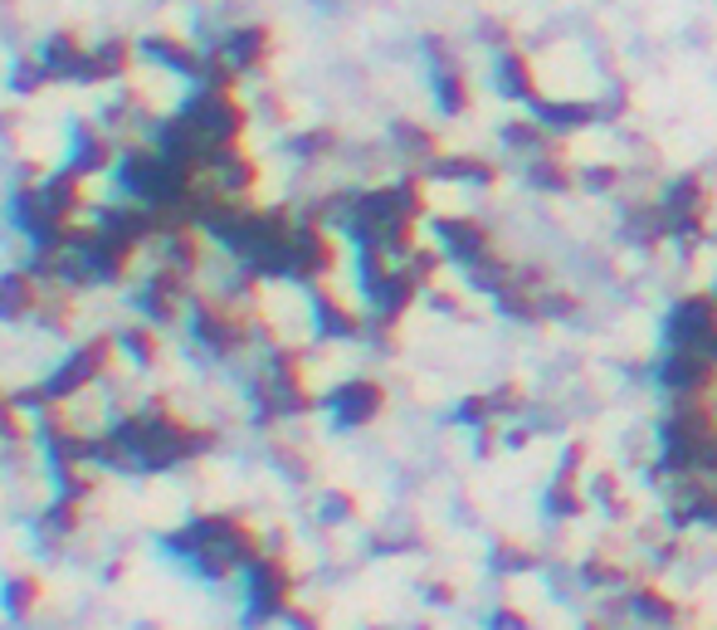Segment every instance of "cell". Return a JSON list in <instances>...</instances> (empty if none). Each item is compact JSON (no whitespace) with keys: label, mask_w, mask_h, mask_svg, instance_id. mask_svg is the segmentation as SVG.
<instances>
[{"label":"cell","mask_w":717,"mask_h":630,"mask_svg":"<svg viewBox=\"0 0 717 630\" xmlns=\"http://www.w3.org/2000/svg\"><path fill=\"white\" fill-rule=\"evenodd\" d=\"M717 337V298L713 289L708 294H688L674 303V313H669L664 323V347L669 352H703Z\"/></svg>","instance_id":"obj_1"},{"label":"cell","mask_w":717,"mask_h":630,"mask_svg":"<svg viewBox=\"0 0 717 630\" xmlns=\"http://www.w3.org/2000/svg\"><path fill=\"white\" fill-rule=\"evenodd\" d=\"M430 230H435V245L444 250V260H449L454 269H469V264L488 260V254L498 250L493 230H488L484 220H474V216H430Z\"/></svg>","instance_id":"obj_2"},{"label":"cell","mask_w":717,"mask_h":630,"mask_svg":"<svg viewBox=\"0 0 717 630\" xmlns=\"http://www.w3.org/2000/svg\"><path fill=\"white\" fill-rule=\"evenodd\" d=\"M654 381L669 391L674 401H703L717 391V362L703 352H664Z\"/></svg>","instance_id":"obj_3"},{"label":"cell","mask_w":717,"mask_h":630,"mask_svg":"<svg viewBox=\"0 0 717 630\" xmlns=\"http://www.w3.org/2000/svg\"><path fill=\"white\" fill-rule=\"evenodd\" d=\"M323 406L333 411L337 425H371L376 415L385 411V387L371 377H351V381H341L337 391H327Z\"/></svg>","instance_id":"obj_4"},{"label":"cell","mask_w":717,"mask_h":630,"mask_svg":"<svg viewBox=\"0 0 717 630\" xmlns=\"http://www.w3.org/2000/svg\"><path fill=\"white\" fill-rule=\"evenodd\" d=\"M493 88H498V98H503V104H522V108H532L537 98H546V94H542V74H537V64H532L528 54L518 50V44L498 50Z\"/></svg>","instance_id":"obj_5"},{"label":"cell","mask_w":717,"mask_h":630,"mask_svg":"<svg viewBox=\"0 0 717 630\" xmlns=\"http://www.w3.org/2000/svg\"><path fill=\"white\" fill-rule=\"evenodd\" d=\"M532 118H537L552 138H576V132L596 128L600 118H610V108H600L596 98H537Z\"/></svg>","instance_id":"obj_6"},{"label":"cell","mask_w":717,"mask_h":630,"mask_svg":"<svg viewBox=\"0 0 717 630\" xmlns=\"http://www.w3.org/2000/svg\"><path fill=\"white\" fill-rule=\"evenodd\" d=\"M108 352H112L108 337H102V343H94V347H84V352H74L59 371H54L50 387H44V401H64V397H74V391H84L88 381H98L102 367H108Z\"/></svg>","instance_id":"obj_7"},{"label":"cell","mask_w":717,"mask_h":630,"mask_svg":"<svg viewBox=\"0 0 717 630\" xmlns=\"http://www.w3.org/2000/svg\"><path fill=\"white\" fill-rule=\"evenodd\" d=\"M624 611H630L640 626H649V630H674L683 621L678 596H669L659 582H634V587L624 591Z\"/></svg>","instance_id":"obj_8"},{"label":"cell","mask_w":717,"mask_h":630,"mask_svg":"<svg viewBox=\"0 0 717 630\" xmlns=\"http://www.w3.org/2000/svg\"><path fill=\"white\" fill-rule=\"evenodd\" d=\"M435 182H454V186H478V191H493L503 182V172H498L493 162H484V156L474 152H439L435 162L425 166Z\"/></svg>","instance_id":"obj_9"},{"label":"cell","mask_w":717,"mask_h":630,"mask_svg":"<svg viewBox=\"0 0 717 630\" xmlns=\"http://www.w3.org/2000/svg\"><path fill=\"white\" fill-rule=\"evenodd\" d=\"M522 182L532 191H542V196H562V191H576V166L562 162L556 152H546V156L522 162Z\"/></svg>","instance_id":"obj_10"},{"label":"cell","mask_w":717,"mask_h":630,"mask_svg":"<svg viewBox=\"0 0 717 630\" xmlns=\"http://www.w3.org/2000/svg\"><path fill=\"white\" fill-rule=\"evenodd\" d=\"M313 313H317V333H323L327 343H351V337H361V328H367L357 308H347V303H337L327 294L313 298Z\"/></svg>","instance_id":"obj_11"},{"label":"cell","mask_w":717,"mask_h":630,"mask_svg":"<svg viewBox=\"0 0 717 630\" xmlns=\"http://www.w3.org/2000/svg\"><path fill=\"white\" fill-rule=\"evenodd\" d=\"M498 138H503V148H508V152H522V162H532V156L556 152V138L542 128L537 118H532V112H528V118H522V122H518V118L503 122V128H498Z\"/></svg>","instance_id":"obj_12"},{"label":"cell","mask_w":717,"mask_h":630,"mask_svg":"<svg viewBox=\"0 0 717 630\" xmlns=\"http://www.w3.org/2000/svg\"><path fill=\"white\" fill-rule=\"evenodd\" d=\"M264 54H269V30H264V25H245V30H235L230 44H225V64H230L235 74L259 69V64H264Z\"/></svg>","instance_id":"obj_13"},{"label":"cell","mask_w":717,"mask_h":630,"mask_svg":"<svg viewBox=\"0 0 717 630\" xmlns=\"http://www.w3.org/2000/svg\"><path fill=\"white\" fill-rule=\"evenodd\" d=\"M435 104L439 112H449V118H464L474 104V88H469V74L459 69V64H439L435 69Z\"/></svg>","instance_id":"obj_14"},{"label":"cell","mask_w":717,"mask_h":630,"mask_svg":"<svg viewBox=\"0 0 717 630\" xmlns=\"http://www.w3.org/2000/svg\"><path fill=\"white\" fill-rule=\"evenodd\" d=\"M546 513H552V519H562V523L586 519V513H590V493L580 489V484H572V479H552V489H546Z\"/></svg>","instance_id":"obj_15"},{"label":"cell","mask_w":717,"mask_h":630,"mask_svg":"<svg viewBox=\"0 0 717 630\" xmlns=\"http://www.w3.org/2000/svg\"><path fill=\"white\" fill-rule=\"evenodd\" d=\"M30 308H34V279L30 274L0 279V318H25Z\"/></svg>","instance_id":"obj_16"},{"label":"cell","mask_w":717,"mask_h":630,"mask_svg":"<svg viewBox=\"0 0 717 630\" xmlns=\"http://www.w3.org/2000/svg\"><path fill=\"white\" fill-rule=\"evenodd\" d=\"M576 186H580V191H596V196H610L615 186H624V166H615V162L576 166Z\"/></svg>","instance_id":"obj_17"},{"label":"cell","mask_w":717,"mask_h":630,"mask_svg":"<svg viewBox=\"0 0 717 630\" xmlns=\"http://www.w3.org/2000/svg\"><path fill=\"white\" fill-rule=\"evenodd\" d=\"M34 601H40V582H34V577H15L6 587V611L10 616H30Z\"/></svg>","instance_id":"obj_18"},{"label":"cell","mask_w":717,"mask_h":630,"mask_svg":"<svg viewBox=\"0 0 717 630\" xmlns=\"http://www.w3.org/2000/svg\"><path fill=\"white\" fill-rule=\"evenodd\" d=\"M493 567L503 572V577H512V572H532L537 567V553H532V547H518V543H498Z\"/></svg>","instance_id":"obj_19"},{"label":"cell","mask_w":717,"mask_h":630,"mask_svg":"<svg viewBox=\"0 0 717 630\" xmlns=\"http://www.w3.org/2000/svg\"><path fill=\"white\" fill-rule=\"evenodd\" d=\"M488 630H537V626H532V616L522 611V606L503 601V606H498L493 616H488Z\"/></svg>","instance_id":"obj_20"},{"label":"cell","mask_w":717,"mask_h":630,"mask_svg":"<svg viewBox=\"0 0 717 630\" xmlns=\"http://www.w3.org/2000/svg\"><path fill=\"white\" fill-rule=\"evenodd\" d=\"M122 347H128L137 362H152V357H156V337H152V333H142V328L122 333Z\"/></svg>","instance_id":"obj_21"},{"label":"cell","mask_w":717,"mask_h":630,"mask_svg":"<svg viewBox=\"0 0 717 630\" xmlns=\"http://www.w3.org/2000/svg\"><path fill=\"white\" fill-rule=\"evenodd\" d=\"M425 596H430L435 606H454V587H449V582H430Z\"/></svg>","instance_id":"obj_22"},{"label":"cell","mask_w":717,"mask_h":630,"mask_svg":"<svg viewBox=\"0 0 717 630\" xmlns=\"http://www.w3.org/2000/svg\"><path fill=\"white\" fill-rule=\"evenodd\" d=\"M580 630H606V626H596V621H590V626H580Z\"/></svg>","instance_id":"obj_23"},{"label":"cell","mask_w":717,"mask_h":630,"mask_svg":"<svg viewBox=\"0 0 717 630\" xmlns=\"http://www.w3.org/2000/svg\"><path fill=\"white\" fill-rule=\"evenodd\" d=\"M713 298H717V279H713Z\"/></svg>","instance_id":"obj_24"}]
</instances>
